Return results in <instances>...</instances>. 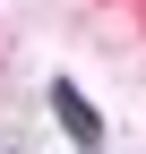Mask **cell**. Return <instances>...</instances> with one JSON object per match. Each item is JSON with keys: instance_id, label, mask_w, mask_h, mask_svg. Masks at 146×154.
Returning <instances> with one entry per match:
<instances>
[{"instance_id": "6da1fadb", "label": "cell", "mask_w": 146, "mask_h": 154, "mask_svg": "<svg viewBox=\"0 0 146 154\" xmlns=\"http://www.w3.org/2000/svg\"><path fill=\"white\" fill-rule=\"evenodd\" d=\"M52 111H60V128H69V137H78L86 154L103 146V120H95V103H86V94L69 86V77H52Z\"/></svg>"}]
</instances>
